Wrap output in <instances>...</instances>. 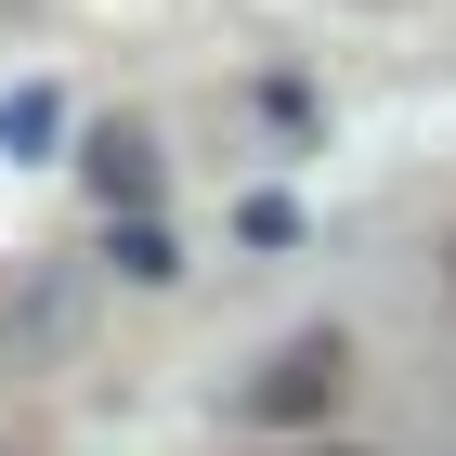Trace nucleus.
Returning a JSON list of instances; mask_svg holds the SVG:
<instances>
[{"label": "nucleus", "instance_id": "obj_2", "mask_svg": "<svg viewBox=\"0 0 456 456\" xmlns=\"http://www.w3.org/2000/svg\"><path fill=\"white\" fill-rule=\"evenodd\" d=\"M92 183H105L118 209H131V196H157V143H143L131 118H105V131H92Z\"/></svg>", "mask_w": 456, "mask_h": 456}, {"label": "nucleus", "instance_id": "obj_1", "mask_svg": "<svg viewBox=\"0 0 456 456\" xmlns=\"http://www.w3.org/2000/svg\"><path fill=\"white\" fill-rule=\"evenodd\" d=\"M339 326H314V339H287L274 352V379H261V418H314V404H339Z\"/></svg>", "mask_w": 456, "mask_h": 456}]
</instances>
